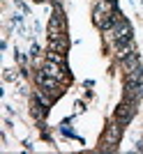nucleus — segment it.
<instances>
[{"mask_svg":"<svg viewBox=\"0 0 143 154\" xmlns=\"http://www.w3.org/2000/svg\"><path fill=\"white\" fill-rule=\"evenodd\" d=\"M116 48H118V58H120V60H125L127 55H132V53L136 51V46H134V39H132V42H127V44L116 46Z\"/></svg>","mask_w":143,"mask_h":154,"instance_id":"6e6552de","label":"nucleus"},{"mask_svg":"<svg viewBox=\"0 0 143 154\" xmlns=\"http://www.w3.org/2000/svg\"><path fill=\"white\" fill-rule=\"evenodd\" d=\"M37 83L42 85V88H44L46 92H51V94H58V88H60V81L58 78H51V76H46L44 71H39L37 74Z\"/></svg>","mask_w":143,"mask_h":154,"instance_id":"423d86ee","label":"nucleus"},{"mask_svg":"<svg viewBox=\"0 0 143 154\" xmlns=\"http://www.w3.org/2000/svg\"><path fill=\"white\" fill-rule=\"evenodd\" d=\"M120 136H122V127H120V122L111 124V127L106 129V134H104V145H106V147H116L118 143H120Z\"/></svg>","mask_w":143,"mask_h":154,"instance_id":"39448f33","label":"nucleus"},{"mask_svg":"<svg viewBox=\"0 0 143 154\" xmlns=\"http://www.w3.org/2000/svg\"><path fill=\"white\" fill-rule=\"evenodd\" d=\"M46 76L51 78H58V81H65L67 78V64H60V62H53V60H46V64L42 67Z\"/></svg>","mask_w":143,"mask_h":154,"instance_id":"7ed1b4c3","label":"nucleus"},{"mask_svg":"<svg viewBox=\"0 0 143 154\" xmlns=\"http://www.w3.org/2000/svg\"><path fill=\"white\" fill-rule=\"evenodd\" d=\"M122 67H125V69H127V71H132V69H134V67H138V53L134 51V53H132V55H127V58L122 60Z\"/></svg>","mask_w":143,"mask_h":154,"instance_id":"1a4fd4ad","label":"nucleus"},{"mask_svg":"<svg viewBox=\"0 0 143 154\" xmlns=\"http://www.w3.org/2000/svg\"><path fill=\"white\" fill-rule=\"evenodd\" d=\"M67 46H69V42H67V37L62 35V37H56L51 39V44H49V51H58V53H65Z\"/></svg>","mask_w":143,"mask_h":154,"instance_id":"0eeeda50","label":"nucleus"},{"mask_svg":"<svg viewBox=\"0 0 143 154\" xmlns=\"http://www.w3.org/2000/svg\"><path fill=\"white\" fill-rule=\"evenodd\" d=\"M33 2H44V0H33Z\"/></svg>","mask_w":143,"mask_h":154,"instance_id":"9b49d317","label":"nucleus"},{"mask_svg":"<svg viewBox=\"0 0 143 154\" xmlns=\"http://www.w3.org/2000/svg\"><path fill=\"white\" fill-rule=\"evenodd\" d=\"M49 60H53V62H60V64H65V53H58V51H49Z\"/></svg>","mask_w":143,"mask_h":154,"instance_id":"9d476101","label":"nucleus"},{"mask_svg":"<svg viewBox=\"0 0 143 154\" xmlns=\"http://www.w3.org/2000/svg\"><path fill=\"white\" fill-rule=\"evenodd\" d=\"M113 42H116V46L132 42V26L125 19H120L116 26H113Z\"/></svg>","mask_w":143,"mask_h":154,"instance_id":"f257e3e1","label":"nucleus"},{"mask_svg":"<svg viewBox=\"0 0 143 154\" xmlns=\"http://www.w3.org/2000/svg\"><path fill=\"white\" fill-rule=\"evenodd\" d=\"M134 103L132 101H122L120 106L116 108V122H120V124H129L132 122V117H134Z\"/></svg>","mask_w":143,"mask_h":154,"instance_id":"20e7f679","label":"nucleus"},{"mask_svg":"<svg viewBox=\"0 0 143 154\" xmlns=\"http://www.w3.org/2000/svg\"><path fill=\"white\" fill-rule=\"evenodd\" d=\"M65 35V16L60 9H56L51 16V23H49V37L56 39V37H62Z\"/></svg>","mask_w":143,"mask_h":154,"instance_id":"f03ea898","label":"nucleus"}]
</instances>
